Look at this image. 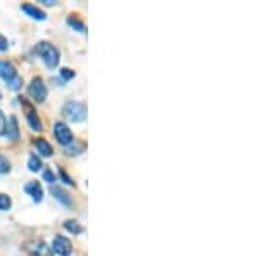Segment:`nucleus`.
Segmentation results:
<instances>
[{"instance_id":"1a4fd4ad","label":"nucleus","mask_w":259,"mask_h":256,"mask_svg":"<svg viewBox=\"0 0 259 256\" xmlns=\"http://www.w3.org/2000/svg\"><path fill=\"white\" fill-rule=\"evenodd\" d=\"M5 135H7L11 140H18L19 138V126H18V118L16 116H11L7 121V126H5Z\"/></svg>"},{"instance_id":"b1692460","label":"nucleus","mask_w":259,"mask_h":256,"mask_svg":"<svg viewBox=\"0 0 259 256\" xmlns=\"http://www.w3.org/2000/svg\"><path fill=\"white\" fill-rule=\"evenodd\" d=\"M61 178H64V180H66V184H68V185H73V184H74V182H73V180L69 178L68 175H66V172H62V170H61Z\"/></svg>"},{"instance_id":"aec40b11","label":"nucleus","mask_w":259,"mask_h":256,"mask_svg":"<svg viewBox=\"0 0 259 256\" xmlns=\"http://www.w3.org/2000/svg\"><path fill=\"white\" fill-rule=\"evenodd\" d=\"M9 172H11V163L7 161V158L0 154V175H5Z\"/></svg>"},{"instance_id":"ddd939ff","label":"nucleus","mask_w":259,"mask_h":256,"mask_svg":"<svg viewBox=\"0 0 259 256\" xmlns=\"http://www.w3.org/2000/svg\"><path fill=\"white\" fill-rule=\"evenodd\" d=\"M64 149H66V154H68V156H78V154L85 151V144L80 140H74L73 144H69L68 147H64Z\"/></svg>"},{"instance_id":"6e6552de","label":"nucleus","mask_w":259,"mask_h":256,"mask_svg":"<svg viewBox=\"0 0 259 256\" xmlns=\"http://www.w3.org/2000/svg\"><path fill=\"white\" fill-rule=\"evenodd\" d=\"M50 194H52L54 197L57 199V201L62 204V206H71V204H73L71 196H69L66 191H62L61 187H56V185H54V187H50Z\"/></svg>"},{"instance_id":"f03ea898","label":"nucleus","mask_w":259,"mask_h":256,"mask_svg":"<svg viewBox=\"0 0 259 256\" xmlns=\"http://www.w3.org/2000/svg\"><path fill=\"white\" fill-rule=\"evenodd\" d=\"M62 115L71 123H83L87 119V104L78 100H68L62 106Z\"/></svg>"},{"instance_id":"2eb2a0df","label":"nucleus","mask_w":259,"mask_h":256,"mask_svg":"<svg viewBox=\"0 0 259 256\" xmlns=\"http://www.w3.org/2000/svg\"><path fill=\"white\" fill-rule=\"evenodd\" d=\"M33 256H52V251L49 249V246L45 242H38V244L35 246V249L31 251Z\"/></svg>"},{"instance_id":"dca6fc26","label":"nucleus","mask_w":259,"mask_h":256,"mask_svg":"<svg viewBox=\"0 0 259 256\" xmlns=\"http://www.w3.org/2000/svg\"><path fill=\"white\" fill-rule=\"evenodd\" d=\"M68 24L71 28H74L76 31H80V33H87V26H85V23H81V21L76 20V18H69Z\"/></svg>"},{"instance_id":"f8f14e48","label":"nucleus","mask_w":259,"mask_h":256,"mask_svg":"<svg viewBox=\"0 0 259 256\" xmlns=\"http://www.w3.org/2000/svg\"><path fill=\"white\" fill-rule=\"evenodd\" d=\"M23 11L26 12L30 18H33V20H37V21H43L47 18L45 16V12L42 11V9H38V7H35L33 4H24L23 5Z\"/></svg>"},{"instance_id":"20e7f679","label":"nucleus","mask_w":259,"mask_h":256,"mask_svg":"<svg viewBox=\"0 0 259 256\" xmlns=\"http://www.w3.org/2000/svg\"><path fill=\"white\" fill-rule=\"evenodd\" d=\"M28 94L33 100L37 102H43L47 99V85L45 81L40 77H35L33 80L30 81V87H28Z\"/></svg>"},{"instance_id":"393cba45","label":"nucleus","mask_w":259,"mask_h":256,"mask_svg":"<svg viewBox=\"0 0 259 256\" xmlns=\"http://www.w3.org/2000/svg\"><path fill=\"white\" fill-rule=\"evenodd\" d=\"M40 2H43L45 5H54V4H56V0H40Z\"/></svg>"},{"instance_id":"f257e3e1","label":"nucleus","mask_w":259,"mask_h":256,"mask_svg":"<svg viewBox=\"0 0 259 256\" xmlns=\"http://www.w3.org/2000/svg\"><path fill=\"white\" fill-rule=\"evenodd\" d=\"M31 52H33L35 56H40L49 69H56L59 66V61H61V54H59V50L49 42H40L37 47H33Z\"/></svg>"},{"instance_id":"9d476101","label":"nucleus","mask_w":259,"mask_h":256,"mask_svg":"<svg viewBox=\"0 0 259 256\" xmlns=\"http://www.w3.org/2000/svg\"><path fill=\"white\" fill-rule=\"evenodd\" d=\"M26 121H28V125H30L31 130H35V132H42V130H43L42 119L38 118L37 111H33V109H28V113H26Z\"/></svg>"},{"instance_id":"423d86ee","label":"nucleus","mask_w":259,"mask_h":256,"mask_svg":"<svg viewBox=\"0 0 259 256\" xmlns=\"http://www.w3.org/2000/svg\"><path fill=\"white\" fill-rule=\"evenodd\" d=\"M52 253H56V255H59V256H71V253H73L71 241H69L68 237L57 236L52 242Z\"/></svg>"},{"instance_id":"39448f33","label":"nucleus","mask_w":259,"mask_h":256,"mask_svg":"<svg viewBox=\"0 0 259 256\" xmlns=\"http://www.w3.org/2000/svg\"><path fill=\"white\" fill-rule=\"evenodd\" d=\"M54 135H56L59 144L64 145V147H68L69 144L74 142V135H73V132L69 130V126L62 121L56 123V126H54Z\"/></svg>"},{"instance_id":"5701e85b","label":"nucleus","mask_w":259,"mask_h":256,"mask_svg":"<svg viewBox=\"0 0 259 256\" xmlns=\"http://www.w3.org/2000/svg\"><path fill=\"white\" fill-rule=\"evenodd\" d=\"M9 49V42H7V39H5L4 35L0 33V52H5V50Z\"/></svg>"},{"instance_id":"9b49d317","label":"nucleus","mask_w":259,"mask_h":256,"mask_svg":"<svg viewBox=\"0 0 259 256\" xmlns=\"http://www.w3.org/2000/svg\"><path fill=\"white\" fill-rule=\"evenodd\" d=\"M35 147L38 151V154H42L43 158H50L54 156V149L52 145L45 140V138H35Z\"/></svg>"},{"instance_id":"4468645a","label":"nucleus","mask_w":259,"mask_h":256,"mask_svg":"<svg viewBox=\"0 0 259 256\" xmlns=\"http://www.w3.org/2000/svg\"><path fill=\"white\" fill-rule=\"evenodd\" d=\"M43 168V164H42V159H40L38 156H35V154H31L30 159H28V170L30 172H40V170Z\"/></svg>"},{"instance_id":"6ab92c4d","label":"nucleus","mask_w":259,"mask_h":256,"mask_svg":"<svg viewBox=\"0 0 259 256\" xmlns=\"http://www.w3.org/2000/svg\"><path fill=\"white\" fill-rule=\"evenodd\" d=\"M11 206H12L11 197H9V196H5V194H0V211L11 210Z\"/></svg>"},{"instance_id":"0eeeda50","label":"nucleus","mask_w":259,"mask_h":256,"mask_svg":"<svg viewBox=\"0 0 259 256\" xmlns=\"http://www.w3.org/2000/svg\"><path fill=\"white\" fill-rule=\"evenodd\" d=\"M24 192H26L28 196H31V199H33L35 203H42L43 189H42V185H40V182H37V180L28 182V184L24 185Z\"/></svg>"},{"instance_id":"a211bd4d","label":"nucleus","mask_w":259,"mask_h":256,"mask_svg":"<svg viewBox=\"0 0 259 256\" xmlns=\"http://www.w3.org/2000/svg\"><path fill=\"white\" fill-rule=\"evenodd\" d=\"M59 77H61L62 81H68V80H73V78L76 77V73L69 68H62L61 71H59Z\"/></svg>"},{"instance_id":"7ed1b4c3","label":"nucleus","mask_w":259,"mask_h":256,"mask_svg":"<svg viewBox=\"0 0 259 256\" xmlns=\"http://www.w3.org/2000/svg\"><path fill=\"white\" fill-rule=\"evenodd\" d=\"M0 78L9 85L11 90H21L23 87V78L18 75V69L9 61H0Z\"/></svg>"},{"instance_id":"a878e982","label":"nucleus","mask_w":259,"mask_h":256,"mask_svg":"<svg viewBox=\"0 0 259 256\" xmlns=\"http://www.w3.org/2000/svg\"><path fill=\"white\" fill-rule=\"evenodd\" d=\"M0 99H2V94H0Z\"/></svg>"},{"instance_id":"4be33fe9","label":"nucleus","mask_w":259,"mask_h":256,"mask_svg":"<svg viewBox=\"0 0 259 256\" xmlns=\"http://www.w3.org/2000/svg\"><path fill=\"white\" fill-rule=\"evenodd\" d=\"M5 126H7V119H5L4 113L0 111V137L5 135Z\"/></svg>"},{"instance_id":"f3484780","label":"nucleus","mask_w":259,"mask_h":256,"mask_svg":"<svg viewBox=\"0 0 259 256\" xmlns=\"http://www.w3.org/2000/svg\"><path fill=\"white\" fill-rule=\"evenodd\" d=\"M64 227L69 230L71 234H81L83 232V229H81V225L78 222H74V220H68V222L64 223Z\"/></svg>"},{"instance_id":"412c9836","label":"nucleus","mask_w":259,"mask_h":256,"mask_svg":"<svg viewBox=\"0 0 259 256\" xmlns=\"http://www.w3.org/2000/svg\"><path fill=\"white\" fill-rule=\"evenodd\" d=\"M43 180H45L47 184H54V182H56V175H54L52 170H45V172H43Z\"/></svg>"}]
</instances>
